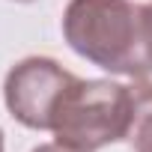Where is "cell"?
<instances>
[{
	"label": "cell",
	"instance_id": "cell-5",
	"mask_svg": "<svg viewBox=\"0 0 152 152\" xmlns=\"http://www.w3.org/2000/svg\"><path fill=\"white\" fill-rule=\"evenodd\" d=\"M33 152H78V149H69V146H63V143H42V146H36Z\"/></svg>",
	"mask_w": 152,
	"mask_h": 152
},
{
	"label": "cell",
	"instance_id": "cell-7",
	"mask_svg": "<svg viewBox=\"0 0 152 152\" xmlns=\"http://www.w3.org/2000/svg\"><path fill=\"white\" fill-rule=\"evenodd\" d=\"M15 3H33V0H15Z\"/></svg>",
	"mask_w": 152,
	"mask_h": 152
},
{
	"label": "cell",
	"instance_id": "cell-6",
	"mask_svg": "<svg viewBox=\"0 0 152 152\" xmlns=\"http://www.w3.org/2000/svg\"><path fill=\"white\" fill-rule=\"evenodd\" d=\"M0 152H3V131H0Z\"/></svg>",
	"mask_w": 152,
	"mask_h": 152
},
{
	"label": "cell",
	"instance_id": "cell-2",
	"mask_svg": "<svg viewBox=\"0 0 152 152\" xmlns=\"http://www.w3.org/2000/svg\"><path fill=\"white\" fill-rule=\"evenodd\" d=\"M131 116H134L131 87L104 78L75 75L54 104L51 131L54 140L69 149L99 152L128 137Z\"/></svg>",
	"mask_w": 152,
	"mask_h": 152
},
{
	"label": "cell",
	"instance_id": "cell-3",
	"mask_svg": "<svg viewBox=\"0 0 152 152\" xmlns=\"http://www.w3.org/2000/svg\"><path fill=\"white\" fill-rule=\"evenodd\" d=\"M75 75L51 57H24L6 72L3 102L12 119L33 131H51V113Z\"/></svg>",
	"mask_w": 152,
	"mask_h": 152
},
{
	"label": "cell",
	"instance_id": "cell-1",
	"mask_svg": "<svg viewBox=\"0 0 152 152\" xmlns=\"http://www.w3.org/2000/svg\"><path fill=\"white\" fill-rule=\"evenodd\" d=\"M63 36L75 54L110 75L134 81L152 75V3L69 0Z\"/></svg>",
	"mask_w": 152,
	"mask_h": 152
},
{
	"label": "cell",
	"instance_id": "cell-4",
	"mask_svg": "<svg viewBox=\"0 0 152 152\" xmlns=\"http://www.w3.org/2000/svg\"><path fill=\"white\" fill-rule=\"evenodd\" d=\"M134 116L128 128V140L134 152H152V81L140 78L131 84Z\"/></svg>",
	"mask_w": 152,
	"mask_h": 152
}]
</instances>
